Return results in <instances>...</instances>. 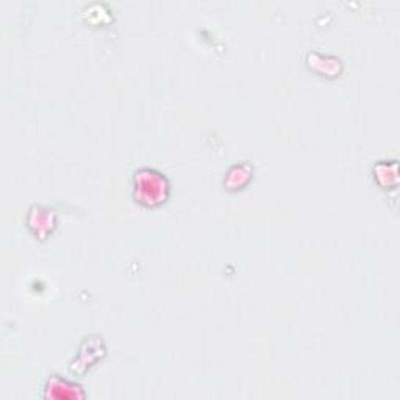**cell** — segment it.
Here are the masks:
<instances>
[{"mask_svg":"<svg viewBox=\"0 0 400 400\" xmlns=\"http://www.w3.org/2000/svg\"><path fill=\"white\" fill-rule=\"evenodd\" d=\"M27 224L30 227V230L33 232L36 237L44 239L55 227V216L50 213V211L35 207L30 210Z\"/></svg>","mask_w":400,"mask_h":400,"instance_id":"cell-3","label":"cell"},{"mask_svg":"<svg viewBox=\"0 0 400 400\" xmlns=\"http://www.w3.org/2000/svg\"><path fill=\"white\" fill-rule=\"evenodd\" d=\"M88 346H90L88 354L83 352V349L80 350L78 358L75 360L74 364H72V371L85 372L90 366L96 364L99 357L105 354V347H104V342H102V340H88Z\"/></svg>","mask_w":400,"mask_h":400,"instance_id":"cell-4","label":"cell"},{"mask_svg":"<svg viewBox=\"0 0 400 400\" xmlns=\"http://www.w3.org/2000/svg\"><path fill=\"white\" fill-rule=\"evenodd\" d=\"M250 178H252V168H250L247 163L234 164V166L227 172L224 185L227 190L237 191L241 190L242 186H246L250 182Z\"/></svg>","mask_w":400,"mask_h":400,"instance_id":"cell-5","label":"cell"},{"mask_svg":"<svg viewBox=\"0 0 400 400\" xmlns=\"http://www.w3.org/2000/svg\"><path fill=\"white\" fill-rule=\"evenodd\" d=\"M133 195L138 203L148 208L163 205L169 198V182L155 169H139L133 177Z\"/></svg>","mask_w":400,"mask_h":400,"instance_id":"cell-1","label":"cell"},{"mask_svg":"<svg viewBox=\"0 0 400 400\" xmlns=\"http://www.w3.org/2000/svg\"><path fill=\"white\" fill-rule=\"evenodd\" d=\"M43 396L45 399L77 400V399H85V391L72 382L61 379L58 375H52V377L45 382V385L43 388Z\"/></svg>","mask_w":400,"mask_h":400,"instance_id":"cell-2","label":"cell"}]
</instances>
